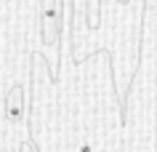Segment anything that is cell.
Segmentation results:
<instances>
[{"label":"cell","instance_id":"obj_1","mask_svg":"<svg viewBox=\"0 0 157 152\" xmlns=\"http://www.w3.org/2000/svg\"><path fill=\"white\" fill-rule=\"evenodd\" d=\"M40 35L45 45H56L61 37V0H40Z\"/></svg>","mask_w":157,"mask_h":152},{"label":"cell","instance_id":"obj_2","mask_svg":"<svg viewBox=\"0 0 157 152\" xmlns=\"http://www.w3.org/2000/svg\"><path fill=\"white\" fill-rule=\"evenodd\" d=\"M6 110H8V120L19 123L24 118V85H13L11 93L6 96Z\"/></svg>","mask_w":157,"mask_h":152},{"label":"cell","instance_id":"obj_3","mask_svg":"<svg viewBox=\"0 0 157 152\" xmlns=\"http://www.w3.org/2000/svg\"><path fill=\"white\" fill-rule=\"evenodd\" d=\"M99 8H101V0H88V27L96 29L99 27Z\"/></svg>","mask_w":157,"mask_h":152},{"label":"cell","instance_id":"obj_4","mask_svg":"<svg viewBox=\"0 0 157 152\" xmlns=\"http://www.w3.org/2000/svg\"><path fill=\"white\" fill-rule=\"evenodd\" d=\"M19 152H37V147H35L32 139H24V142H21V147H19Z\"/></svg>","mask_w":157,"mask_h":152},{"label":"cell","instance_id":"obj_5","mask_svg":"<svg viewBox=\"0 0 157 152\" xmlns=\"http://www.w3.org/2000/svg\"><path fill=\"white\" fill-rule=\"evenodd\" d=\"M91 150H93V147H91V142H88V139H85V142L80 144V152H91Z\"/></svg>","mask_w":157,"mask_h":152},{"label":"cell","instance_id":"obj_6","mask_svg":"<svg viewBox=\"0 0 157 152\" xmlns=\"http://www.w3.org/2000/svg\"><path fill=\"white\" fill-rule=\"evenodd\" d=\"M123 3H125V0H123Z\"/></svg>","mask_w":157,"mask_h":152}]
</instances>
